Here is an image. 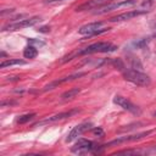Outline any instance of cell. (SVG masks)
Masks as SVG:
<instances>
[{"label": "cell", "instance_id": "1", "mask_svg": "<svg viewBox=\"0 0 156 156\" xmlns=\"http://www.w3.org/2000/svg\"><path fill=\"white\" fill-rule=\"evenodd\" d=\"M115 49H117V46L112 45L111 43H107V41H99V43H94L87 48H83L80 50H77L74 52H71L68 54L67 56H65L61 62H67L77 56H82V55H89V54H95V52H111L113 51Z\"/></svg>", "mask_w": 156, "mask_h": 156}, {"label": "cell", "instance_id": "2", "mask_svg": "<svg viewBox=\"0 0 156 156\" xmlns=\"http://www.w3.org/2000/svg\"><path fill=\"white\" fill-rule=\"evenodd\" d=\"M122 74L126 80L134 83L136 85H140V87H146L151 83V79L147 74H145L140 71H136V69H132V68L127 69L126 68L124 71H122Z\"/></svg>", "mask_w": 156, "mask_h": 156}, {"label": "cell", "instance_id": "3", "mask_svg": "<svg viewBox=\"0 0 156 156\" xmlns=\"http://www.w3.org/2000/svg\"><path fill=\"white\" fill-rule=\"evenodd\" d=\"M39 21H40V17H38V16L28 17V18L20 20V21H15V22H11V23L4 26L2 30H4V32H13V30H18V29H22V28L32 27V26H34L35 23H38Z\"/></svg>", "mask_w": 156, "mask_h": 156}, {"label": "cell", "instance_id": "4", "mask_svg": "<svg viewBox=\"0 0 156 156\" xmlns=\"http://www.w3.org/2000/svg\"><path fill=\"white\" fill-rule=\"evenodd\" d=\"M136 4V0H122V1H118V2H110L105 6H101L99 7L96 11H94L95 15H104V13H107L110 11H113V10H118V9H122V7H129V6H133Z\"/></svg>", "mask_w": 156, "mask_h": 156}, {"label": "cell", "instance_id": "5", "mask_svg": "<svg viewBox=\"0 0 156 156\" xmlns=\"http://www.w3.org/2000/svg\"><path fill=\"white\" fill-rule=\"evenodd\" d=\"M102 26V22H91V23H88V24H84L79 29H78V33L82 34V35H88V37H91V35H96V34H101L106 30H108V28H101Z\"/></svg>", "mask_w": 156, "mask_h": 156}, {"label": "cell", "instance_id": "6", "mask_svg": "<svg viewBox=\"0 0 156 156\" xmlns=\"http://www.w3.org/2000/svg\"><path fill=\"white\" fill-rule=\"evenodd\" d=\"M152 133V130H146V132H141L138 134H132V135H126V136H119L116 138L115 140H111L110 143H107L105 146H111V145H118V144H123V143H130V141H135V140H140L147 135H150Z\"/></svg>", "mask_w": 156, "mask_h": 156}, {"label": "cell", "instance_id": "7", "mask_svg": "<svg viewBox=\"0 0 156 156\" xmlns=\"http://www.w3.org/2000/svg\"><path fill=\"white\" fill-rule=\"evenodd\" d=\"M95 147H96V145L91 140L78 139V141L72 147V152H74V154H87V152L94 151Z\"/></svg>", "mask_w": 156, "mask_h": 156}, {"label": "cell", "instance_id": "8", "mask_svg": "<svg viewBox=\"0 0 156 156\" xmlns=\"http://www.w3.org/2000/svg\"><path fill=\"white\" fill-rule=\"evenodd\" d=\"M113 102L116 104V105H118L119 107H122L123 110H126V111H129V112H132V113H140V110H139V107L138 106H135L132 101H129L127 98H123V96H121V95H116L115 98H113Z\"/></svg>", "mask_w": 156, "mask_h": 156}, {"label": "cell", "instance_id": "9", "mask_svg": "<svg viewBox=\"0 0 156 156\" xmlns=\"http://www.w3.org/2000/svg\"><path fill=\"white\" fill-rule=\"evenodd\" d=\"M149 10L147 9H140V10H133V11H127V12H123V13H119V15H116L113 17H111L108 21L110 22H122V21H128V20H132L134 17H138L143 13H146Z\"/></svg>", "mask_w": 156, "mask_h": 156}, {"label": "cell", "instance_id": "10", "mask_svg": "<svg viewBox=\"0 0 156 156\" xmlns=\"http://www.w3.org/2000/svg\"><path fill=\"white\" fill-rule=\"evenodd\" d=\"M89 129H91V123H88V122H84V123H80L78 126H76L67 135L66 138V141L69 143V141H73L74 139H77L78 136H80L83 133L88 132Z\"/></svg>", "mask_w": 156, "mask_h": 156}, {"label": "cell", "instance_id": "11", "mask_svg": "<svg viewBox=\"0 0 156 156\" xmlns=\"http://www.w3.org/2000/svg\"><path fill=\"white\" fill-rule=\"evenodd\" d=\"M113 0H88L84 4L79 5L76 11H85V10H94V9H99L101 6H105L110 2H112Z\"/></svg>", "mask_w": 156, "mask_h": 156}, {"label": "cell", "instance_id": "12", "mask_svg": "<svg viewBox=\"0 0 156 156\" xmlns=\"http://www.w3.org/2000/svg\"><path fill=\"white\" fill-rule=\"evenodd\" d=\"M78 112H79V110H77V108H76V110H69V111H66V112H61V113L54 115V116H51V117H48L46 119H44V121L37 123L35 126L46 124V123H52V122H56V121H61V119L68 118V117H71V116H73V115H76V113H78Z\"/></svg>", "mask_w": 156, "mask_h": 156}, {"label": "cell", "instance_id": "13", "mask_svg": "<svg viewBox=\"0 0 156 156\" xmlns=\"http://www.w3.org/2000/svg\"><path fill=\"white\" fill-rule=\"evenodd\" d=\"M83 76H85V72L73 73V74H71V76L63 77V78H61V79H57V80H55V82H52V83H50V84L45 85L43 90H44V91L50 90V89H52L54 87H56V85H58V84H62V83H66V82H71V80H73V79H77V78H79V77H83Z\"/></svg>", "mask_w": 156, "mask_h": 156}, {"label": "cell", "instance_id": "14", "mask_svg": "<svg viewBox=\"0 0 156 156\" xmlns=\"http://www.w3.org/2000/svg\"><path fill=\"white\" fill-rule=\"evenodd\" d=\"M15 65H26V61L20 60V58L6 60V61H2L0 63V68H5V67H9V66H15Z\"/></svg>", "mask_w": 156, "mask_h": 156}, {"label": "cell", "instance_id": "15", "mask_svg": "<svg viewBox=\"0 0 156 156\" xmlns=\"http://www.w3.org/2000/svg\"><path fill=\"white\" fill-rule=\"evenodd\" d=\"M79 93H80V88H72V89L65 91V93L61 95V99H62V100H68V99L74 98V96H76L77 94H79Z\"/></svg>", "mask_w": 156, "mask_h": 156}, {"label": "cell", "instance_id": "16", "mask_svg": "<svg viewBox=\"0 0 156 156\" xmlns=\"http://www.w3.org/2000/svg\"><path fill=\"white\" fill-rule=\"evenodd\" d=\"M37 55H38V51H37V49H35L34 46H32V45H28V46L23 50V56H24L26 58H34Z\"/></svg>", "mask_w": 156, "mask_h": 156}, {"label": "cell", "instance_id": "17", "mask_svg": "<svg viewBox=\"0 0 156 156\" xmlns=\"http://www.w3.org/2000/svg\"><path fill=\"white\" fill-rule=\"evenodd\" d=\"M33 117H35V113H27V115H23V116H20L17 119H16V122L18 123V124H23V123H27V122H29Z\"/></svg>", "mask_w": 156, "mask_h": 156}, {"label": "cell", "instance_id": "18", "mask_svg": "<svg viewBox=\"0 0 156 156\" xmlns=\"http://www.w3.org/2000/svg\"><path fill=\"white\" fill-rule=\"evenodd\" d=\"M112 65H113L117 69H119L121 72L126 69V68H124V63L122 62V60H121V58H116V60H113V61H112Z\"/></svg>", "mask_w": 156, "mask_h": 156}, {"label": "cell", "instance_id": "19", "mask_svg": "<svg viewBox=\"0 0 156 156\" xmlns=\"http://www.w3.org/2000/svg\"><path fill=\"white\" fill-rule=\"evenodd\" d=\"M93 133H94L95 135H98V136H102V135H104V130H102L100 127H95V128L93 129Z\"/></svg>", "mask_w": 156, "mask_h": 156}, {"label": "cell", "instance_id": "20", "mask_svg": "<svg viewBox=\"0 0 156 156\" xmlns=\"http://www.w3.org/2000/svg\"><path fill=\"white\" fill-rule=\"evenodd\" d=\"M140 151H138V150H123V151H118L117 154H139Z\"/></svg>", "mask_w": 156, "mask_h": 156}, {"label": "cell", "instance_id": "21", "mask_svg": "<svg viewBox=\"0 0 156 156\" xmlns=\"http://www.w3.org/2000/svg\"><path fill=\"white\" fill-rule=\"evenodd\" d=\"M38 30H39V32H50V28H49V27H41V28H39Z\"/></svg>", "mask_w": 156, "mask_h": 156}, {"label": "cell", "instance_id": "22", "mask_svg": "<svg viewBox=\"0 0 156 156\" xmlns=\"http://www.w3.org/2000/svg\"><path fill=\"white\" fill-rule=\"evenodd\" d=\"M55 1H63V0H48V2H55Z\"/></svg>", "mask_w": 156, "mask_h": 156}, {"label": "cell", "instance_id": "23", "mask_svg": "<svg viewBox=\"0 0 156 156\" xmlns=\"http://www.w3.org/2000/svg\"><path fill=\"white\" fill-rule=\"evenodd\" d=\"M154 116H156V111H155V112H154Z\"/></svg>", "mask_w": 156, "mask_h": 156}, {"label": "cell", "instance_id": "24", "mask_svg": "<svg viewBox=\"0 0 156 156\" xmlns=\"http://www.w3.org/2000/svg\"><path fill=\"white\" fill-rule=\"evenodd\" d=\"M155 150H156V147H155Z\"/></svg>", "mask_w": 156, "mask_h": 156}]
</instances>
